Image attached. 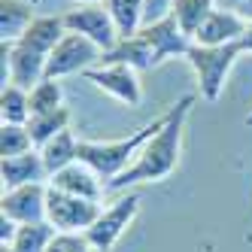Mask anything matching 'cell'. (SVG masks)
<instances>
[{"instance_id":"obj_19","label":"cell","mask_w":252,"mask_h":252,"mask_svg":"<svg viewBox=\"0 0 252 252\" xmlns=\"http://www.w3.org/2000/svg\"><path fill=\"white\" fill-rule=\"evenodd\" d=\"M31 119V92L22 85L0 88V125H28Z\"/></svg>"},{"instance_id":"obj_4","label":"cell","mask_w":252,"mask_h":252,"mask_svg":"<svg viewBox=\"0 0 252 252\" xmlns=\"http://www.w3.org/2000/svg\"><path fill=\"white\" fill-rule=\"evenodd\" d=\"M240 55H243L240 43H228V46H197V43H191L186 61H189L191 73L197 79V97L207 100V103L219 100L234 64L240 61Z\"/></svg>"},{"instance_id":"obj_27","label":"cell","mask_w":252,"mask_h":252,"mask_svg":"<svg viewBox=\"0 0 252 252\" xmlns=\"http://www.w3.org/2000/svg\"><path fill=\"white\" fill-rule=\"evenodd\" d=\"M219 6H225V9H234V12H240L246 22H252V0H219Z\"/></svg>"},{"instance_id":"obj_2","label":"cell","mask_w":252,"mask_h":252,"mask_svg":"<svg viewBox=\"0 0 252 252\" xmlns=\"http://www.w3.org/2000/svg\"><path fill=\"white\" fill-rule=\"evenodd\" d=\"M67 33L64 15H37L33 25L22 33L15 43H0V55H3V85H22L31 88L40 79H46V64L52 49L61 43Z\"/></svg>"},{"instance_id":"obj_14","label":"cell","mask_w":252,"mask_h":252,"mask_svg":"<svg viewBox=\"0 0 252 252\" xmlns=\"http://www.w3.org/2000/svg\"><path fill=\"white\" fill-rule=\"evenodd\" d=\"M0 179H3V191L6 189H19V186H33V183H49V170L43 164L40 149L3 158L0 161Z\"/></svg>"},{"instance_id":"obj_12","label":"cell","mask_w":252,"mask_h":252,"mask_svg":"<svg viewBox=\"0 0 252 252\" xmlns=\"http://www.w3.org/2000/svg\"><path fill=\"white\" fill-rule=\"evenodd\" d=\"M140 33L146 37V43L152 46V55H155V67H161L170 58H186L189 49H191V37H186L183 28H179L173 19H164L158 25L149 28H140Z\"/></svg>"},{"instance_id":"obj_24","label":"cell","mask_w":252,"mask_h":252,"mask_svg":"<svg viewBox=\"0 0 252 252\" xmlns=\"http://www.w3.org/2000/svg\"><path fill=\"white\" fill-rule=\"evenodd\" d=\"M33 146V137L28 131V125H0V155L12 158V155H25Z\"/></svg>"},{"instance_id":"obj_29","label":"cell","mask_w":252,"mask_h":252,"mask_svg":"<svg viewBox=\"0 0 252 252\" xmlns=\"http://www.w3.org/2000/svg\"><path fill=\"white\" fill-rule=\"evenodd\" d=\"M70 3H103V0H70Z\"/></svg>"},{"instance_id":"obj_9","label":"cell","mask_w":252,"mask_h":252,"mask_svg":"<svg viewBox=\"0 0 252 252\" xmlns=\"http://www.w3.org/2000/svg\"><path fill=\"white\" fill-rule=\"evenodd\" d=\"M94 88H100L103 94H110L113 100L125 106H140L143 103V82H140V70L128 64H97L82 73Z\"/></svg>"},{"instance_id":"obj_13","label":"cell","mask_w":252,"mask_h":252,"mask_svg":"<svg viewBox=\"0 0 252 252\" xmlns=\"http://www.w3.org/2000/svg\"><path fill=\"white\" fill-rule=\"evenodd\" d=\"M49 186L58 189V191H67V194L85 197V201H97V204L106 194V183L88 164H82V161H76V164H70V167H64L58 173H52Z\"/></svg>"},{"instance_id":"obj_6","label":"cell","mask_w":252,"mask_h":252,"mask_svg":"<svg viewBox=\"0 0 252 252\" xmlns=\"http://www.w3.org/2000/svg\"><path fill=\"white\" fill-rule=\"evenodd\" d=\"M103 58V49L94 46L88 37L82 33L67 31L61 43L52 49L49 64H46V79H64V76H73V73H85V70L97 67Z\"/></svg>"},{"instance_id":"obj_15","label":"cell","mask_w":252,"mask_h":252,"mask_svg":"<svg viewBox=\"0 0 252 252\" xmlns=\"http://www.w3.org/2000/svg\"><path fill=\"white\" fill-rule=\"evenodd\" d=\"M103 64H128L134 70H155V55H152V46L146 43V37L137 31L134 37H122L110 52H103Z\"/></svg>"},{"instance_id":"obj_20","label":"cell","mask_w":252,"mask_h":252,"mask_svg":"<svg viewBox=\"0 0 252 252\" xmlns=\"http://www.w3.org/2000/svg\"><path fill=\"white\" fill-rule=\"evenodd\" d=\"M52 237H55V228L49 222H33V225H19L12 234V240L3 246L9 252H46Z\"/></svg>"},{"instance_id":"obj_28","label":"cell","mask_w":252,"mask_h":252,"mask_svg":"<svg viewBox=\"0 0 252 252\" xmlns=\"http://www.w3.org/2000/svg\"><path fill=\"white\" fill-rule=\"evenodd\" d=\"M240 46H243V55H246V52H249V55H252V22H249L246 33H243V40H240Z\"/></svg>"},{"instance_id":"obj_1","label":"cell","mask_w":252,"mask_h":252,"mask_svg":"<svg viewBox=\"0 0 252 252\" xmlns=\"http://www.w3.org/2000/svg\"><path fill=\"white\" fill-rule=\"evenodd\" d=\"M197 103V94H183L176 103L167 106V122L146 140L140 149L137 161L125 170L119 179H113L106 191H128L143 183H164V179L179 167L183 158V140H186V125L191 116V106Z\"/></svg>"},{"instance_id":"obj_8","label":"cell","mask_w":252,"mask_h":252,"mask_svg":"<svg viewBox=\"0 0 252 252\" xmlns=\"http://www.w3.org/2000/svg\"><path fill=\"white\" fill-rule=\"evenodd\" d=\"M64 28L88 37L94 46H100L103 52H110L122 40L119 37V28L113 22V15H110V9H106L103 3H73L64 12Z\"/></svg>"},{"instance_id":"obj_30","label":"cell","mask_w":252,"mask_h":252,"mask_svg":"<svg viewBox=\"0 0 252 252\" xmlns=\"http://www.w3.org/2000/svg\"><path fill=\"white\" fill-rule=\"evenodd\" d=\"M243 122H246V125H249V128H252V110L246 113V119H243Z\"/></svg>"},{"instance_id":"obj_23","label":"cell","mask_w":252,"mask_h":252,"mask_svg":"<svg viewBox=\"0 0 252 252\" xmlns=\"http://www.w3.org/2000/svg\"><path fill=\"white\" fill-rule=\"evenodd\" d=\"M64 106V88L61 79H40L31 88V116L40 113H55Z\"/></svg>"},{"instance_id":"obj_5","label":"cell","mask_w":252,"mask_h":252,"mask_svg":"<svg viewBox=\"0 0 252 252\" xmlns=\"http://www.w3.org/2000/svg\"><path fill=\"white\" fill-rule=\"evenodd\" d=\"M137 213H140V191H125L119 201L103 207L94 225L85 231V237L92 240L94 252H113L116 243L125 237V231L131 228V222L137 219Z\"/></svg>"},{"instance_id":"obj_25","label":"cell","mask_w":252,"mask_h":252,"mask_svg":"<svg viewBox=\"0 0 252 252\" xmlns=\"http://www.w3.org/2000/svg\"><path fill=\"white\" fill-rule=\"evenodd\" d=\"M46 252H94V246L79 231H55Z\"/></svg>"},{"instance_id":"obj_3","label":"cell","mask_w":252,"mask_h":252,"mask_svg":"<svg viewBox=\"0 0 252 252\" xmlns=\"http://www.w3.org/2000/svg\"><path fill=\"white\" fill-rule=\"evenodd\" d=\"M164 122H167V110L161 116H155L152 122L140 125L137 131H131L128 137H122V140H79V161L88 164L106 186H110L113 179H119L137 161L140 149L146 146V140L152 134H158V128Z\"/></svg>"},{"instance_id":"obj_7","label":"cell","mask_w":252,"mask_h":252,"mask_svg":"<svg viewBox=\"0 0 252 252\" xmlns=\"http://www.w3.org/2000/svg\"><path fill=\"white\" fill-rule=\"evenodd\" d=\"M100 204L97 201H85V197L67 194L49 186V197H46V222L55 231H79L85 234L94 225V219L100 216Z\"/></svg>"},{"instance_id":"obj_31","label":"cell","mask_w":252,"mask_h":252,"mask_svg":"<svg viewBox=\"0 0 252 252\" xmlns=\"http://www.w3.org/2000/svg\"><path fill=\"white\" fill-rule=\"evenodd\" d=\"M31 3H33V6H40V0H31Z\"/></svg>"},{"instance_id":"obj_22","label":"cell","mask_w":252,"mask_h":252,"mask_svg":"<svg viewBox=\"0 0 252 252\" xmlns=\"http://www.w3.org/2000/svg\"><path fill=\"white\" fill-rule=\"evenodd\" d=\"M103 6L110 9L113 22L119 28V37H134L143 28V6H146V0H103Z\"/></svg>"},{"instance_id":"obj_26","label":"cell","mask_w":252,"mask_h":252,"mask_svg":"<svg viewBox=\"0 0 252 252\" xmlns=\"http://www.w3.org/2000/svg\"><path fill=\"white\" fill-rule=\"evenodd\" d=\"M170 9H173V0H146V6H143V28L170 19Z\"/></svg>"},{"instance_id":"obj_10","label":"cell","mask_w":252,"mask_h":252,"mask_svg":"<svg viewBox=\"0 0 252 252\" xmlns=\"http://www.w3.org/2000/svg\"><path fill=\"white\" fill-rule=\"evenodd\" d=\"M46 197H49V183L6 189L0 194V216L12 219L15 225L46 222Z\"/></svg>"},{"instance_id":"obj_16","label":"cell","mask_w":252,"mask_h":252,"mask_svg":"<svg viewBox=\"0 0 252 252\" xmlns=\"http://www.w3.org/2000/svg\"><path fill=\"white\" fill-rule=\"evenodd\" d=\"M31 0H0V43H15L37 19Z\"/></svg>"},{"instance_id":"obj_18","label":"cell","mask_w":252,"mask_h":252,"mask_svg":"<svg viewBox=\"0 0 252 252\" xmlns=\"http://www.w3.org/2000/svg\"><path fill=\"white\" fill-rule=\"evenodd\" d=\"M219 6V0H173V9H170V19L183 28L186 37L194 40V33L201 31V25L207 22V15Z\"/></svg>"},{"instance_id":"obj_17","label":"cell","mask_w":252,"mask_h":252,"mask_svg":"<svg viewBox=\"0 0 252 252\" xmlns=\"http://www.w3.org/2000/svg\"><path fill=\"white\" fill-rule=\"evenodd\" d=\"M40 155H43V164H46V170L52 176V173H58V170H64V167H70V164L79 161V140H76L73 131L67 128L58 137H52L49 143H43Z\"/></svg>"},{"instance_id":"obj_21","label":"cell","mask_w":252,"mask_h":252,"mask_svg":"<svg viewBox=\"0 0 252 252\" xmlns=\"http://www.w3.org/2000/svg\"><path fill=\"white\" fill-rule=\"evenodd\" d=\"M70 122H73V116H70L67 106H61V110L55 113H40V116H31L28 119V131L33 137V146H43V143H49L52 137H58L61 131L70 128Z\"/></svg>"},{"instance_id":"obj_11","label":"cell","mask_w":252,"mask_h":252,"mask_svg":"<svg viewBox=\"0 0 252 252\" xmlns=\"http://www.w3.org/2000/svg\"><path fill=\"white\" fill-rule=\"evenodd\" d=\"M249 22L243 19L240 12L225 9V6H216L207 22L201 25V31L194 33V43L197 46H228V43H240L243 33H246Z\"/></svg>"}]
</instances>
